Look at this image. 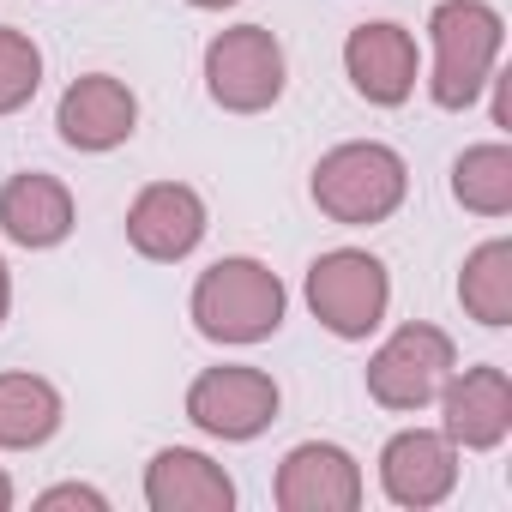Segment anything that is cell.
<instances>
[{"label": "cell", "mask_w": 512, "mask_h": 512, "mask_svg": "<svg viewBox=\"0 0 512 512\" xmlns=\"http://www.w3.org/2000/svg\"><path fill=\"white\" fill-rule=\"evenodd\" d=\"M284 308H290L284 278L266 260H247V253H229V260L205 266L187 296L193 332L211 344H266L284 326Z\"/></svg>", "instance_id": "1"}, {"label": "cell", "mask_w": 512, "mask_h": 512, "mask_svg": "<svg viewBox=\"0 0 512 512\" xmlns=\"http://www.w3.org/2000/svg\"><path fill=\"white\" fill-rule=\"evenodd\" d=\"M428 43H434L428 97H434V109H452L458 115L500 73L506 19L488 7V0H440V7L428 13Z\"/></svg>", "instance_id": "2"}, {"label": "cell", "mask_w": 512, "mask_h": 512, "mask_svg": "<svg viewBox=\"0 0 512 512\" xmlns=\"http://www.w3.org/2000/svg\"><path fill=\"white\" fill-rule=\"evenodd\" d=\"M314 205L344 223V229H374L386 217H398L404 193H410V163L380 145V139H344L332 145L320 163H314V181H308Z\"/></svg>", "instance_id": "3"}, {"label": "cell", "mask_w": 512, "mask_h": 512, "mask_svg": "<svg viewBox=\"0 0 512 512\" xmlns=\"http://www.w3.org/2000/svg\"><path fill=\"white\" fill-rule=\"evenodd\" d=\"M302 296H308V314L344 338V344H362L386 326V308H392V272L380 253L368 247H332L308 266L302 278Z\"/></svg>", "instance_id": "4"}, {"label": "cell", "mask_w": 512, "mask_h": 512, "mask_svg": "<svg viewBox=\"0 0 512 512\" xmlns=\"http://www.w3.org/2000/svg\"><path fill=\"white\" fill-rule=\"evenodd\" d=\"M290 85V61L278 31L229 25L205 43V97L229 115H266Z\"/></svg>", "instance_id": "5"}, {"label": "cell", "mask_w": 512, "mask_h": 512, "mask_svg": "<svg viewBox=\"0 0 512 512\" xmlns=\"http://www.w3.org/2000/svg\"><path fill=\"white\" fill-rule=\"evenodd\" d=\"M284 410V392L266 368H247V362H223V368H205L193 374L187 386V422L223 446H247L260 440Z\"/></svg>", "instance_id": "6"}, {"label": "cell", "mask_w": 512, "mask_h": 512, "mask_svg": "<svg viewBox=\"0 0 512 512\" xmlns=\"http://www.w3.org/2000/svg\"><path fill=\"white\" fill-rule=\"evenodd\" d=\"M452 368H458L452 338L440 326H428V320H410L368 356V398L380 410H392V416H416V410H428L440 398Z\"/></svg>", "instance_id": "7"}, {"label": "cell", "mask_w": 512, "mask_h": 512, "mask_svg": "<svg viewBox=\"0 0 512 512\" xmlns=\"http://www.w3.org/2000/svg\"><path fill=\"white\" fill-rule=\"evenodd\" d=\"M434 404H440V434L458 452H494L512 434V380L494 362L452 368Z\"/></svg>", "instance_id": "8"}, {"label": "cell", "mask_w": 512, "mask_h": 512, "mask_svg": "<svg viewBox=\"0 0 512 512\" xmlns=\"http://www.w3.org/2000/svg\"><path fill=\"white\" fill-rule=\"evenodd\" d=\"M205 229H211L205 199L187 181H151L127 205V247L139 253V260H151V266L187 260V253L205 241Z\"/></svg>", "instance_id": "9"}, {"label": "cell", "mask_w": 512, "mask_h": 512, "mask_svg": "<svg viewBox=\"0 0 512 512\" xmlns=\"http://www.w3.org/2000/svg\"><path fill=\"white\" fill-rule=\"evenodd\" d=\"M344 79L356 85L362 103L374 109H404L416 97V79H422V55H416V37L392 19H374V25H356L344 37Z\"/></svg>", "instance_id": "10"}, {"label": "cell", "mask_w": 512, "mask_h": 512, "mask_svg": "<svg viewBox=\"0 0 512 512\" xmlns=\"http://www.w3.org/2000/svg\"><path fill=\"white\" fill-rule=\"evenodd\" d=\"M55 133H61V145L91 151V157L127 145L139 133V97H133V85L115 79V73H79L61 91V103H55Z\"/></svg>", "instance_id": "11"}, {"label": "cell", "mask_w": 512, "mask_h": 512, "mask_svg": "<svg viewBox=\"0 0 512 512\" xmlns=\"http://www.w3.org/2000/svg\"><path fill=\"white\" fill-rule=\"evenodd\" d=\"M458 488V446L440 428H398L380 446V494L404 512H428Z\"/></svg>", "instance_id": "12"}, {"label": "cell", "mask_w": 512, "mask_h": 512, "mask_svg": "<svg viewBox=\"0 0 512 512\" xmlns=\"http://www.w3.org/2000/svg\"><path fill=\"white\" fill-rule=\"evenodd\" d=\"M362 464L338 440H302L284 452L272 500L278 512H356L362 506Z\"/></svg>", "instance_id": "13"}, {"label": "cell", "mask_w": 512, "mask_h": 512, "mask_svg": "<svg viewBox=\"0 0 512 512\" xmlns=\"http://www.w3.org/2000/svg\"><path fill=\"white\" fill-rule=\"evenodd\" d=\"M79 223V205H73V187L49 169H19L0 187V235L13 247H31V253H49L73 235Z\"/></svg>", "instance_id": "14"}, {"label": "cell", "mask_w": 512, "mask_h": 512, "mask_svg": "<svg viewBox=\"0 0 512 512\" xmlns=\"http://www.w3.org/2000/svg\"><path fill=\"white\" fill-rule=\"evenodd\" d=\"M145 506L151 512H229L235 476L193 446H163L145 464Z\"/></svg>", "instance_id": "15"}, {"label": "cell", "mask_w": 512, "mask_h": 512, "mask_svg": "<svg viewBox=\"0 0 512 512\" xmlns=\"http://www.w3.org/2000/svg\"><path fill=\"white\" fill-rule=\"evenodd\" d=\"M67 422V398L55 380L43 374H0V452H37L61 434Z\"/></svg>", "instance_id": "16"}, {"label": "cell", "mask_w": 512, "mask_h": 512, "mask_svg": "<svg viewBox=\"0 0 512 512\" xmlns=\"http://www.w3.org/2000/svg\"><path fill=\"white\" fill-rule=\"evenodd\" d=\"M458 308L488 332L512 326V241L506 235L470 247V260L458 272Z\"/></svg>", "instance_id": "17"}, {"label": "cell", "mask_w": 512, "mask_h": 512, "mask_svg": "<svg viewBox=\"0 0 512 512\" xmlns=\"http://www.w3.org/2000/svg\"><path fill=\"white\" fill-rule=\"evenodd\" d=\"M452 199L470 217H512V145L488 139V145L458 151V163H452Z\"/></svg>", "instance_id": "18"}, {"label": "cell", "mask_w": 512, "mask_h": 512, "mask_svg": "<svg viewBox=\"0 0 512 512\" xmlns=\"http://www.w3.org/2000/svg\"><path fill=\"white\" fill-rule=\"evenodd\" d=\"M37 91H43V49L19 25H0V115H19Z\"/></svg>", "instance_id": "19"}, {"label": "cell", "mask_w": 512, "mask_h": 512, "mask_svg": "<svg viewBox=\"0 0 512 512\" xmlns=\"http://www.w3.org/2000/svg\"><path fill=\"white\" fill-rule=\"evenodd\" d=\"M37 506H43V512H61V506L109 512V494H103V488H91V482H55V488H43V494H37Z\"/></svg>", "instance_id": "20"}, {"label": "cell", "mask_w": 512, "mask_h": 512, "mask_svg": "<svg viewBox=\"0 0 512 512\" xmlns=\"http://www.w3.org/2000/svg\"><path fill=\"white\" fill-rule=\"evenodd\" d=\"M7 314H13V272L0 260V326H7Z\"/></svg>", "instance_id": "21"}, {"label": "cell", "mask_w": 512, "mask_h": 512, "mask_svg": "<svg viewBox=\"0 0 512 512\" xmlns=\"http://www.w3.org/2000/svg\"><path fill=\"white\" fill-rule=\"evenodd\" d=\"M187 7H199V13H223V7H241V0H187Z\"/></svg>", "instance_id": "22"}, {"label": "cell", "mask_w": 512, "mask_h": 512, "mask_svg": "<svg viewBox=\"0 0 512 512\" xmlns=\"http://www.w3.org/2000/svg\"><path fill=\"white\" fill-rule=\"evenodd\" d=\"M7 506H13V476L0 470V512H7Z\"/></svg>", "instance_id": "23"}]
</instances>
